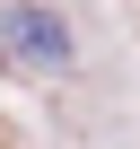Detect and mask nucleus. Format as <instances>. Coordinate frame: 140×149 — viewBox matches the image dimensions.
Segmentation results:
<instances>
[{
    "label": "nucleus",
    "instance_id": "nucleus-1",
    "mask_svg": "<svg viewBox=\"0 0 140 149\" xmlns=\"http://www.w3.org/2000/svg\"><path fill=\"white\" fill-rule=\"evenodd\" d=\"M0 61H9V70H35V79H61V70L79 61L70 18H61V9H35V0H18V9L0 18Z\"/></svg>",
    "mask_w": 140,
    "mask_h": 149
}]
</instances>
